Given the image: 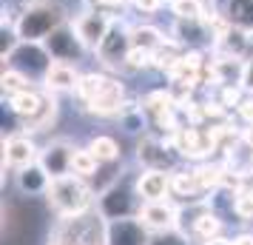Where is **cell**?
<instances>
[{
  "label": "cell",
  "mask_w": 253,
  "mask_h": 245,
  "mask_svg": "<svg viewBox=\"0 0 253 245\" xmlns=\"http://www.w3.org/2000/svg\"><path fill=\"white\" fill-rule=\"evenodd\" d=\"M91 197L94 191L85 186V180L77 174H66V177H54L48 186V205L54 208L57 217H77L91 211Z\"/></svg>",
  "instance_id": "6da1fadb"
},
{
  "label": "cell",
  "mask_w": 253,
  "mask_h": 245,
  "mask_svg": "<svg viewBox=\"0 0 253 245\" xmlns=\"http://www.w3.org/2000/svg\"><path fill=\"white\" fill-rule=\"evenodd\" d=\"M108 220L100 211H85L77 217H60V225L54 228V245H105Z\"/></svg>",
  "instance_id": "7a4b0ae2"
},
{
  "label": "cell",
  "mask_w": 253,
  "mask_h": 245,
  "mask_svg": "<svg viewBox=\"0 0 253 245\" xmlns=\"http://www.w3.org/2000/svg\"><path fill=\"white\" fill-rule=\"evenodd\" d=\"M66 23V14L60 9L57 3H32L23 14H20V20L14 26V35L26 40V43H43L51 32H57L60 26Z\"/></svg>",
  "instance_id": "3957f363"
},
{
  "label": "cell",
  "mask_w": 253,
  "mask_h": 245,
  "mask_svg": "<svg viewBox=\"0 0 253 245\" xmlns=\"http://www.w3.org/2000/svg\"><path fill=\"white\" fill-rule=\"evenodd\" d=\"M142 208V197L137 194V186L131 188L126 183H111L108 188L100 191L97 199V211L105 220H126V217H137Z\"/></svg>",
  "instance_id": "277c9868"
},
{
  "label": "cell",
  "mask_w": 253,
  "mask_h": 245,
  "mask_svg": "<svg viewBox=\"0 0 253 245\" xmlns=\"http://www.w3.org/2000/svg\"><path fill=\"white\" fill-rule=\"evenodd\" d=\"M43 46H46V51L51 54V60H60V63H77V60L85 54V43L80 40V35H77V29L71 26V29H66V26H60L57 32H51V35L43 40Z\"/></svg>",
  "instance_id": "5b68a950"
},
{
  "label": "cell",
  "mask_w": 253,
  "mask_h": 245,
  "mask_svg": "<svg viewBox=\"0 0 253 245\" xmlns=\"http://www.w3.org/2000/svg\"><path fill=\"white\" fill-rule=\"evenodd\" d=\"M105 245H151V228L139 217L108 220Z\"/></svg>",
  "instance_id": "8992f818"
},
{
  "label": "cell",
  "mask_w": 253,
  "mask_h": 245,
  "mask_svg": "<svg viewBox=\"0 0 253 245\" xmlns=\"http://www.w3.org/2000/svg\"><path fill=\"white\" fill-rule=\"evenodd\" d=\"M139 220L148 225L151 231H176L179 228V208L171 199H154V202H142L137 214Z\"/></svg>",
  "instance_id": "52a82bcc"
},
{
  "label": "cell",
  "mask_w": 253,
  "mask_h": 245,
  "mask_svg": "<svg viewBox=\"0 0 253 245\" xmlns=\"http://www.w3.org/2000/svg\"><path fill=\"white\" fill-rule=\"evenodd\" d=\"M9 60L17 63V69L23 71V74L26 71H37L40 77H46L48 66L54 63L43 43H26V40H20V46L9 51Z\"/></svg>",
  "instance_id": "ba28073f"
},
{
  "label": "cell",
  "mask_w": 253,
  "mask_h": 245,
  "mask_svg": "<svg viewBox=\"0 0 253 245\" xmlns=\"http://www.w3.org/2000/svg\"><path fill=\"white\" fill-rule=\"evenodd\" d=\"M176 148H173V143H162L157 137H145V140L139 143V163L145 165V168H160V171H171L173 174V165H176Z\"/></svg>",
  "instance_id": "9c48e42d"
},
{
  "label": "cell",
  "mask_w": 253,
  "mask_h": 245,
  "mask_svg": "<svg viewBox=\"0 0 253 245\" xmlns=\"http://www.w3.org/2000/svg\"><path fill=\"white\" fill-rule=\"evenodd\" d=\"M111 26H114V20L108 17V14L103 12H85L80 14L77 20H74V29H77V35H80V40L85 43V49H100V43L105 40V35L111 32Z\"/></svg>",
  "instance_id": "30bf717a"
},
{
  "label": "cell",
  "mask_w": 253,
  "mask_h": 245,
  "mask_svg": "<svg viewBox=\"0 0 253 245\" xmlns=\"http://www.w3.org/2000/svg\"><path fill=\"white\" fill-rule=\"evenodd\" d=\"M134 49V43H131V35L128 32H123L120 26H111V32L105 35V40L100 43V49H97V54H100V60H103L105 66H111V69H120V66H126L128 60V51Z\"/></svg>",
  "instance_id": "8fae6325"
},
{
  "label": "cell",
  "mask_w": 253,
  "mask_h": 245,
  "mask_svg": "<svg viewBox=\"0 0 253 245\" xmlns=\"http://www.w3.org/2000/svg\"><path fill=\"white\" fill-rule=\"evenodd\" d=\"M74 146L66 140H54L51 146H46L43 151H40V160L37 163L43 165L48 171V177L54 180V177H66L71 174V160H74Z\"/></svg>",
  "instance_id": "7c38bea8"
},
{
  "label": "cell",
  "mask_w": 253,
  "mask_h": 245,
  "mask_svg": "<svg viewBox=\"0 0 253 245\" xmlns=\"http://www.w3.org/2000/svg\"><path fill=\"white\" fill-rule=\"evenodd\" d=\"M137 194L142 202H154V199H168L171 194V171H160V168H145L137 177Z\"/></svg>",
  "instance_id": "4fadbf2b"
},
{
  "label": "cell",
  "mask_w": 253,
  "mask_h": 245,
  "mask_svg": "<svg viewBox=\"0 0 253 245\" xmlns=\"http://www.w3.org/2000/svg\"><path fill=\"white\" fill-rule=\"evenodd\" d=\"M40 160V151H37V146L29 137H9V140L3 143V168L6 165H12V168H26V165H32Z\"/></svg>",
  "instance_id": "5bb4252c"
},
{
  "label": "cell",
  "mask_w": 253,
  "mask_h": 245,
  "mask_svg": "<svg viewBox=\"0 0 253 245\" xmlns=\"http://www.w3.org/2000/svg\"><path fill=\"white\" fill-rule=\"evenodd\" d=\"M48 186H51V177L40 163H32L26 168H17V191L29 194V197H46Z\"/></svg>",
  "instance_id": "9a60e30c"
},
{
  "label": "cell",
  "mask_w": 253,
  "mask_h": 245,
  "mask_svg": "<svg viewBox=\"0 0 253 245\" xmlns=\"http://www.w3.org/2000/svg\"><path fill=\"white\" fill-rule=\"evenodd\" d=\"M123 94H126V92H123V83L108 80L103 92H100L91 103L85 105V111H91V114H97V117L123 114Z\"/></svg>",
  "instance_id": "2e32d148"
},
{
  "label": "cell",
  "mask_w": 253,
  "mask_h": 245,
  "mask_svg": "<svg viewBox=\"0 0 253 245\" xmlns=\"http://www.w3.org/2000/svg\"><path fill=\"white\" fill-rule=\"evenodd\" d=\"M77 80H80V74H77V69H74L71 63L54 60V63L48 66L46 77H43V86L54 94L57 92H74V89H77Z\"/></svg>",
  "instance_id": "e0dca14e"
},
{
  "label": "cell",
  "mask_w": 253,
  "mask_h": 245,
  "mask_svg": "<svg viewBox=\"0 0 253 245\" xmlns=\"http://www.w3.org/2000/svg\"><path fill=\"white\" fill-rule=\"evenodd\" d=\"M40 105H43V94H37L35 89H26V92L9 97V108L14 111V117H20V123L32 120L40 111Z\"/></svg>",
  "instance_id": "ac0fdd59"
},
{
  "label": "cell",
  "mask_w": 253,
  "mask_h": 245,
  "mask_svg": "<svg viewBox=\"0 0 253 245\" xmlns=\"http://www.w3.org/2000/svg\"><path fill=\"white\" fill-rule=\"evenodd\" d=\"M54 120H57V97H54V92H48V94H43L40 111L32 120H26L23 126H26V131H46Z\"/></svg>",
  "instance_id": "d6986e66"
},
{
  "label": "cell",
  "mask_w": 253,
  "mask_h": 245,
  "mask_svg": "<svg viewBox=\"0 0 253 245\" xmlns=\"http://www.w3.org/2000/svg\"><path fill=\"white\" fill-rule=\"evenodd\" d=\"M191 234H194L199 243H205L211 237H219V234H222V220H219V214H213V211H199L194 217Z\"/></svg>",
  "instance_id": "ffe728a7"
},
{
  "label": "cell",
  "mask_w": 253,
  "mask_h": 245,
  "mask_svg": "<svg viewBox=\"0 0 253 245\" xmlns=\"http://www.w3.org/2000/svg\"><path fill=\"white\" fill-rule=\"evenodd\" d=\"M100 165L103 163L94 157L91 148H77V151H74V160H71V174L83 177V180H94Z\"/></svg>",
  "instance_id": "44dd1931"
},
{
  "label": "cell",
  "mask_w": 253,
  "mask_h": 245,
  "mask_svg": "<svg viewBox=\"0 0 253 245\" xmlns=\"http://www.w3.org/2000/svg\"><path fill=\"white\" fill-rule=\"evenodd\" d=\"M105 83H108V77H103V74H80V80H77V89H74V94L80 97L83 105H88L97 97V94L105 89Z\"/></svg>",
  "instance_id": "7402d4cb"
},
{
  "label": "cell",
  "mask_w": 253,
  "mask_h": 245,
  "mask_svg": "<svg viewBox=\"0 0 253 245\" xmlns=\"http://www.w3.org/2000/svg\"><path fill=\"white\" fill-rule=\"evenodd\" d=\"M202 191V186H199V180H196V171H173L171 174V194H176V197H196Z\"/></svg>",
  "instance_id": "603a6c76"
},
{
  "label": "cell",
  "mask_w": 253,
  "mask_h": 245,
  "mask_svg": "<svg viewBox=\"0 0 253 245\" xmlns=\"http://www.w3.org/2000/svg\"><path fill=\"white\" fill-rule=\"evenodd\" d=\"M88 148L94 151V157L100 160V163H114L117 157H120V146H117L114 137H108V134H100V137H94L88 143Z\"/></svg>",
  "instance_id": "cb8c5ba5"
},
{
  "label": "cell",
  "mask_w": 253,
  "mask_h": 245,
  "mask_svg": "<svg viewBox=\"0 0 253 245\" xmlns=\"http://www.w3.org/2000/svg\"><path fill=\"white\" fill-rule=\"evenodd\" d=\"M162 40H165L162 32L160 29H154V26H137V29L131 32V43H134L137 49H148V51H154Z\"/></svg>",
  "instance_id": "d4e9b609"
},
{
  "label": "cell",
  "mask_w": 253,
  "mask_h": 245,
  "mask_svg": "<svg viewBox=\"0 0 253 245\" xmlns=\"http://www.w3.org/2000/svg\"><path fill=\"white\" fill-rule=\"evenodd\" d=\"M179 57H182V54H179V46H176V43H165V40H162L160 46L154 49V66H157V69L171 71L173 63Z\"/></svg>",
  "instance_id": "484cf974"
},
{
  "label": "cell",
  "mask_w": 253,
  "mask_h": 245,
  "mask_svg": "<svg viewBox=\"0 0 253 245\" xmlns=\"http://www.w3.org/2000/svg\"><path fill=\"white\" fill-rule=\"evenodd\" d=\"M26 89H32V83H29V74H23L20 69H6L3 71V94H20Z\"/></svg>",
  "instance_id": "4316f807"
},
{
  "label": "cell",
  "mask_w": 253,
  "mask_h": 245,
  "mask_svg": "<svg viewBox=\"0 0 253 245\" xmlns=\"http://www.w3.org/2000/svg\"><path fill=\"white\" fill-rule=\"evenodd\" d=\"M171 12L179 20H202V6L199 0H171Z\"/></svg>",
  "instance_id": "83f0119b"
},
{
  "label": "cell",
  "mask_w": 253,
  "mask_h": 245,
  "mask_svg": "<svg viewBox=\"0 0 253 245\" xmlns=\"http://www.w3.org/2000/svg\"><path fill=\"white\" fill-rule=\"evenodd\" d=\"M196 180H199L202 188H219L222 180H225V168H219V165H202V168H196Z\"/></svg>",
  "instance_id": "f1b7e54d"
},
{
  "label": "cell",
  "mask_w": 253,
  "mask_h": 245,
  "mask_svg": "<svg viewBox=\"0 0 253 245\" xmlns=\"http://www.w3.org/2000/svg\"><path fill=\"white\" fill-rule=\"evenodd\" d=\"M230 208H233V214H236L239 220H253V194L251 191H236Z\"/></svg>",
  "instance_id": "f546056e"
},
{
  "label": "cell",
  "mask_w": 253,
  "mask_h": 245,
  "mask_svg": "<svg viewBox=\"0 0 253 245\" xmlns=\"http://www.w3.org/2000/svg\"><path fill=\"white\" fill-rule=\"evenodd\" d=\"M120 126L126 131H131V134L134 131H142L145 129V111L142 108H128V111H123L120 114Z\"/></svg>",
  "instance_id": "4dcf8cb0"
},
{
  "label": "cell",
  "mask_w": 253,
  "mask_h": 245,
  "mask_svg": "<svg viewBox=\"0 0 253 245\" xmlns=\"http://www.w3.org/2000/svg\"><path fill=\"white\" fill-rule=\"evenodd\" d=\"M151 245H191V243L179 231H160L157 237H151Z\"/></svg>",
  "instance_id": "1f68e13d"
},
{
  "label": "cell",
  "mask_w": 253,
  "mask_h": 245,
  "mask_svg": "<svg viewBox=\"0 0 253 245\" xmlns=\"http://www.w3.org/2000/svg\"><path fill=\"white\" fill-rule=\"evenodd\" d=\"M236 111H239V117L248 123V126H253V97L251 100H242V103L236 105Z\"/></svg>",
  "instance_id": "d6a6232c"
},
{
  "label": "cell",
  "mask_w": 253,
  "mask_h": 245,
  "mask_svg": "<svg viewBox=\"0 0 253 245\" xmlns=\"http://www.w3.org/2000/svg\"><path fill=\"white\" fill-rule=\"evenodd\" d=\"M242 86H245L248 92H253V60L245 66V80H242Z\"/></svg>",
  "instance_id": "836d02e7"
},
{
  "label": "cell",
  "mask_w": 253,
  "mask_h": 245,
  "mask_svg": "<svg viewBox=\"0 0 253 245\" xmlns=\"http://www.w3.org/2000/svg\"><path fill=\"white\" fill-rule=\"evenodd\" d=\"M202 245H233V240H228V237H222V234H219V237H211V240H205Z\"/></svg>",
  "instance_id": "e575fe53"
},
{
  "label": "cell",
  "mask_w": 253,
  "mask_h": 245,
  "mask_svg": "<svg viewBox=\"0 0 253 245\" xmlns=\"http://www.w3.org/2000/svg\"><path fill=\"white\" fill-rule=\"evenodd\" d=\"M233 245H253V234H236Z\"/></svg>",
  "instance_id": "d590c367"
},
{
  "label": "cell",
  "mask_w": 253,
  "mask_h": 245,
  "mask_svg": "<svg viewBox=\"0 0 253 245\" xmlns=\"http://www.w3.org/2000/svg\"><path fill=\"white\" fill-rule=\"evenodd\" d=\"M242 143H245V146L253 151V126H248V129L242 131Z\"/></svg>",
  "instance_id": "8d00e7d4"
},
{
  "label": "cell",
  "mask_w": 253,
  "mask_h": 245,
  "mask_svg": "<svg viewBox=\"0 0 253 245\" xmlns=\"http://www.w3.org/2000/svg\"><path fill=\"white\" fill-rule=\"evenodd\" d=\"M139 9H145V12H154L157 6H160V0H137Z\"/></svg>",
  "instance_id": "74e56055"
},
{
  "label": "cell",
  "mask_w": 253,
  "mask_h": 245,
  "mask_svg": "<svg viewBox=\"0 0 253 245\" xmlns=\"http://www.w3.org/2000/svg\"><path fill=\"white\" fill-rule=\"evenodd\" d=\"M100 3H108V6H114V3H123V0H100Z\"/></svg>",
  "instance_id": "f35d334b"
}]
</instances>
